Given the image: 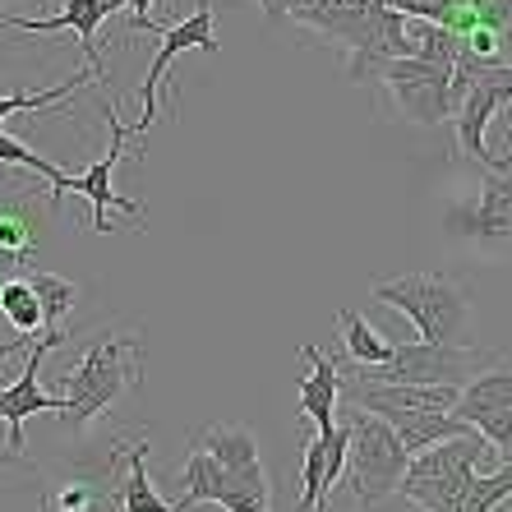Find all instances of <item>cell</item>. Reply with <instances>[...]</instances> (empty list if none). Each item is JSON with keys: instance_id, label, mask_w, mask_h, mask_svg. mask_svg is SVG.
<instances>
[{"instance_id": "26", "label": "cell", "mask_w": 512, "mask_h": 512, "mask_svg": "<svg viewBox=\"0 0 512 512\" xmlns=\"http://www.w3.org/2000/svg\"><path fill=\"white\" fill-rule=\"evenodd\" d=\"M476 24L480 28H494L499 37L512 33V0H485L476 10Z\"/></svg>"}, {"instance_id": "2", "label": "cell", "mask_w": 512, "mask_h": 512, "mask_svg": "<svg viewBox=\"0 0 512 512\" xmlns=\"http://www.w3.org/2000/svg\"><path fill=\"white\" fill-rule=\"evenodd\" d=\"M379 305L402 310L416 323L420 342H471V296L466 286L448 273H406V277H383L370 291Z\"/></svg>"}, {"instance_id": "16", "label": "cell", "mask_w": 512, "mask_h": 512, "mask_svg": "<svg viewBox=\"0 0 512 512\" xmlns=\"http://www.w3.org/2000/svg\"><path fill=\"white\" fill-rule=\"evenodd\" d=\"M120 508L125 512H180L157 499L153 480H148V429L125 448V480H120Z\"/></svg>"}, {"instance_id": "22", "label": "cell", "mask_w": 512, "mask_h": 512, "mask_svg": "<svg viewBox=\"0 0 512 512\" xmlns=\"http://www.w3.org/2000/svg\"><path fill=\"white\" fill-rule=\"evenodd\" d=\"M0 314L14 333H47V319H42V300L28 286V277H10L5 282V300H0Z\"/></svg>"}, {"instance_id": "31", "label": "cell", "mask_w": 512, "mask_h": 512, "mask_svg": "<svg viewBox=\"0 0 512 512\" xmlns=\"http://www.w3.org/2000/svg\"><path fill=\"white\" fill-rule=\"evenodd\" d=\"M0 300H5V282H0ZM0 319H5V314H0Z\"/></svg>"}, {"instance_id": "18", "label": "cell", "mask_w": 512, "mask_h": 512, "mask_svg": "<svg viewBox=\"0 0 512 512\" xmlns=\"http://www.w3.org/2000/svg\"><path fill=\"white\" fill-rule=\"evenodd\" d=\"M333 434V429H328ZM328 434H314L305 443V457H300V503L296 512H328V499H333V489H328V457H333V439Z\"/></svg>"}, {"instance_id": "9", "label": "cell", "mask_w": 512, "mask_h": 512, "mask_svg": "<svg viewBox=\"0 0 512 512\" xmlns=\"http://www.w3.org/2000/svg\"><path fill=\"white\" fill-rule=\"evenodd\" d=\"M448 231L471 240V245H480V250H503V245H512V167L485 171L476 199L448 213Z\"/></svg>"}, {"instance_id": "5", "label": "cell", "mask_w": 512, "mask_h": 512, "mask_svg": "<svg viewBox=\"0 0 512 512\" xmlns=\"http://www.w3.org/2000/svg\"><path fill=\"white\" fill-rule=\"evenodd\" d=\"M512 102V65L503 60H476V56H457L453 70V130L457 148L466 157H476L480 171H508L503 157H494L485 148V125L499 107Z\"/></svg>"}, {"instance_id": "13", "label": "cell", "mask_w": 512, "mask_h": 512, "mask_svg": "<svg viewBox=\"0 0 512 512\" xmlns=\"http://www.w3.org/2000/svg\"><path fill=\"white\" fill-rule=\"evenodd\" d=\"M37 199H42V190H19L0 199V282L24 277L37 245H42Z\"/></svg>"}, {"instance_id": "6", "label": "cell", "mask_w": 512, "mask_h": 512, "mask_svg": "<svg viewBox=\"0 0 512 512\" xmlns=\"http://www.w3.org/2000/svg\"><path fill=\"white\" fill-rule=\"evenodd\" d=\"M503 356L480 351V346H453V342H402L393 346V360L383 365H356V379L365 383H429V388H466L476 370L499 365Z\"/></svg>"}, {"instance_id": "23", "label": "cell", "mask_w": 512, "mask_h": 512, "mask_svg": "<svg viewBox=\"0 0 512 512\" xmlns=\"http://www.w3.org/2000/svg\"><path fill=\"white\" fill-rule=\"evenodd\" d=\"M28 286L37 291V300H42V319H47V328H60V319L74 310V300H79V286L70 282V277H56V273H42V268H28Z\"/></svg>"}, {"instance_id": "8", "label": "cell", "mask_w": 512, "mask_h": 512, "mask_svg": "<svg viewBox=\"0 0 512 512\" xmlns=\"http://www.w3.org/2000/svg\"><path fill=\"white\" fill-rule=\"evenodd\" d=\"M217 24H213V5L203 0L199 10L185 19V24L167 28L162 33V47H157L153 65H148V74H143V88H139V120L130 125L134 143L148 139V130H153V120H157V88H162V79H167V65L180 56V51H208L213 56L217 51Z\"/></svg>"}, {"instance_id": "1", "label": "cell", "mask_w": 512, "mask_h": 512, "mask_svg": "<svg viewBox=\"0 0 512 512\" xmlns=\"http://www.w3.org/2000/svg\"><path fill=\"white\" fill-rule=\"evenodd\" d=\"M143 383V337L139 333H97L88 342L84 360L65 370V411L60 425L70 434H84L120 393Z\"/></svg>"}, {"instance_id": "14", "label": "cell", "mask_w": 512, "mask_h": 512, "mask_svg": "<svg viewBox=\"0 0 512 512\" xmlns=\"http://www.w3.org/2000/svg\"><path fill=\"white\" fill-rule=\"evenodd\" d=\"M300 356L310 360V374L296 379L300 411L319 434H328V429H337V406H342V365L333 356H323L314 342L300 346Z\"/></svg>"}, {"instance_id": "7", "label": "cell", "mask_w": 512, "mask_h": 512, "mask_svg": "<svg viewBox=\"0 0 512 512\" xmlns=\"http://www.w3.org/2000/svg\"><path fill=\"white\" fill-rule=\"evenodd\" d=\"M453 70L448 60H425V56H393L379 60L370 74V84H383L393 107L402 111V120L411 125H443L453 120Z\"/></svg>"}, {"instance_id": "30", "label": "cell", "mask_w": 512, "mask_h": 512, "mask_svg": "<svg viewBox=\"0 0 512 512\" xmlns=\"http://www.w3.org/2000/svg\"><path fill=\"white\" fill-rule=\"evenodd\" d=\"M466 5H471V14H476V10H480V5H485V0H466Z\"/></svg>"}, {"instance_id": "24", "label": "cell", "mask_w": 512, "mask_h": 512, "mask_svg": "<svg viewBox=\"0 0 512 512\" xmlns=\"http://www.w3.org/2000/svg\"><path fill=\"white\" fill-rule=\"evenodd\" d=\"M93 74H70V84H56V88H42V93H14V97H0V125L19 111H42V107H60L65 97H74L79 88L88 84Z\"/></svg>"}, {"instance_id": "3", "label": "cell", "mask_w": 512, "mask_h": 512, "mask_svg": "<svg viewBox=\"0 0 512 512\" xmlns=\"http://www.w3.org/2000/svg\"><path fill=\"white\" fill-rule=\"evenodd\" d=\"M489 462H494V443L480 429L462 434V439L434 443V448L411 457L402 476V499L416 503L420 512H462L466 489H471L480 466Z\"/></svg>"}, {"instance_id": "17", "label": "cell", "mask_w": 512, "mask_h": 512, "mask_svg": "<svg viewBox=\"0 0 512 512\" xmlns=\"http://www.w3.org/2000/svg\"><path fill=\"white\" fill-rule=\"evenodd\" d=\"M190 448L213 453L222 466L231 471H245V466H259V439H254L250 425H208L190 439Z\"/></svg>"}, {"instance_id": "28", "label": "cell", "mask_w": 512, "mask_h": 512, "mask_svg": "<svg viewBox=\"0 0 512 512\" xmlns=\"http://www.w3.org/2000/svg\"><path fill=\"white\" fill-rule=\"evenodd\" d=\"M37 346V337L33 333H14V337H0V365H10L14 356H28Z\"/></svg>"}, {"instance_id": "32", "label": "cell", "mask_w": 512, "mask_h": 512, "mask_svg": "<svg viewBox=\"0 0 512 512\" xmlns=\"http://www.w3.org/2000/svg\"><path fill=\"white\" fill-rule=\"evenodd\" d=\"M508 107H512V102H508Z\"/></svg>"}, {"instance_id": "21", "label": "cell", "mask_w": 512, "mask_h": 512, "mask_svg": "<svg viewBox=\"0 0 512 512\" xmlns=\"http://www.w3.org/2000/svg\"><path fill=\"white\" fill-rule=\"evenodd\" d=\"M0 162H10V167H24V171H33V176H42L51 185V208H60V199L70 194V171H60L56 162H47V157H37L33 148H24L19 139H10V134L0 130Z\"/></svg>"}, {"instance_id": "12", "label": "cell", "mask_w": 512, "mask_h": 512, "mask_svg": "<svg viewBox=\"0 0 512 512\" xmlns=\"http://www.w3.org/2000/svg\"><path fill=\"white\" fill-rule=\"evenodd\" d=\"M116 10H125L120 0H65V10L51 19H19V14H0V19H5V28H19V33H65L70 28L79 37V51L88 56V74L107 79V60L97 56V24L111 19Z\"/></svg>"}, {"instance_id": "11", "label": "cell", "mask_w": 512, "mask_h": 512, "mask_svg": "<svg viewBox=\"0 0 512 512\" xmlns=\"http://www.w3.org/2000/svg\"><path fill=\"white\" fill-rule=\"evenodd\" d=\"M65 342V333L60 328H47V333L37 337V346L28 351L24 370H19V379L10 383V388H0V420L10 425V448L14 453H24V420L37 416V411H65V397H51L42 393V383H37V374H42V360H47V351H56V346Z\"/></svg>"}, {"instance_id": "4", "label": "cell", "mask_w": 512, "mask_h": 512, "mask_svg": "<svg viewBox=\"0 0 512 512\" xmlns=\"http://www.w3.org/2000/svg\"><path fill=\"white\" fill-rule=\"evenodd\" d=\"M346 429H351V448H346V485L360 503H383L402 494V476L411 466V453H406L402 434L383 416L365 411V406L346 402Z\"/></svg>"}, {"instance_id": "10", "label": "cell", "mask_w": 512, "mask_h": 512, "mask_svg": "<svg viewBox=\"0 0 512 512\" xmlns=\"http://www.w3.org/2000/svg\"><path fill=\"white\" fill-rule=\"evenodd\" d=\"M116 111H120L116 102H102V116H107V130H111L107 157H97L84 176H70V194H84V199L93 203V231H97V236H107V231H111V222H107L111 208H116V213H125V217H148V203L120 199V194L111 190V171H116V162L125 157V148L134 143V134L120 125Z\"/></svg>"}, {"instance_id": "15", "label": "cell", "mask_w": 512, "mask_h": 512, "mask_svg": "<svg viewBox=\"0 0 512 512\" xmlns=\"http://www.w3.org/2000/svg\"><path fill=\"white\" fill-rule=\"evenodd\" d=\"M485 411H512V360L489 365V370L476 374V379L462 388V397H457V416H462L466 425L476 416H485Z\"/></svg>"}, {"instance_id": "29", "label": "cell", "mask_w": 512, "mask_h": 512, "mask_svg": "<svg viewBox=\"0 0 512 512\" xmlns=\"http://www.w3.org/2000/svg\"><path fill=\"white\" fill-rule=\"evenodd\" d=\"M0 466H28V457L14 453V448H0Z\"/></svg>"}, {"instance_id": "19", "label": "cell", "mask_w": 512, "mask_h": 512, "mask_svg": "<svg viewBox=\"0 0 512 512\" xmlns=\"http://www.w3.org/2000/svg\"><path fill=\"white\" fill-rule=\"evenodd\" d=\"M120 499V489L102 485V476L84 480H60L42 494V512H111V503Z\"/></svg>"}, {"instance_id": "27", "label": "cell", "mask_w": 512, "mask_h": 512, "mask_svg": "<svg viewBox=\"0 0 512 512\" xmlns=\"http://www.w3.org/2000/svg\"><path fill=\"white\" fill-rule=\"evenodd\" d=\"M125 10H130V24L139 28V33H153V37H162V28H157V19L148 10H153V0H120Z\"/></svg>"}, {"instance_id": "25", "label": "cell", "mask_w": 512, "mask_h": 512, "mask_svg": "<svg viewBox=\"0 0 512 512\" xmlns=\"http://www.w3.org/2000/svg\"><path fill=\"white\" fill-rule=\"evenodd\" d=\"M503 499H512V466H499V471L471 480L462 512H494Z\"/></svg>"}, {"instance_id": "20", "label": "cell", "mask_w": 512, "mask_h": 512, "mask_svg": "<svg viewBox=\"0 0 512 512\" xmlns=\"http://www.w3.org/2000/svg\"><path fill=\"white\" fill-rule=\"evenodd\" d=\"M337 328H342L346 360H351V365H383V360H393V346L383 342L379 328H374L365 314L342 310V314H337Z\"/></svg>"}]
</instances>
